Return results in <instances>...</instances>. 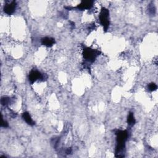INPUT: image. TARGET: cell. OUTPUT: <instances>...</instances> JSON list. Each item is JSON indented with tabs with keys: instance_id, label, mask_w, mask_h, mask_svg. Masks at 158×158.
I'll return each instance as SVG.
<instances>
[{
	"instance_id": "6da1fadb",
	"label": "cell",
	"mask_w": 158,
	"mask_h": 158,
	"mask_svg": "<svg viewBox=\"0 0 158 158\" xmlns=\"http://www.w3.org/2000/svg\"><path fill=\"white\" fill-rule=\"evenodd\" d=\"M117 146L115 148V156L124 157L125 148V142L129 137V133L127 130H117L116 133Z\"/></svg>"
},
{
	"instance_id": "7a4b0ae2",
	"label": "cell",
	"mask_w": 158,
	"mask_h": 158,
	"mask_svg": "<svg viewBox=\"0 0 158 158\" xmlns=\"http://www.w3.org/2000/svg\"><path fill=\"white\" fill-rule=\"evenodd\" d=\"M99 21L103 25L105 31L106 32L109 26V12L107 9L103 7L99 14Z\"/></svg>"
},
{
	"instance_id": "3957f363",
	"label": "cell",
	"mask_w": 158,
	"mask_h": 158,
	"mask_svg": "<svg viewBox=\"0 0 158 158\" xmlns=\"http://www.w3.org/2000/svg\"><path fill=\"white\" fill-rule=\"evenodd\" d=\"M99 54L100 51L90 48H84L83 51V55L84 58L87 61H88V62L91 63L94 62L96 57L99 55Z\"/></svg>"
},
{
	"instance_id": "277c9868",
	"label": "cell",
	"mask_w": 158,
	"mask_h": 158,
	"mask_svg": "<svg viewBox=\"0 0 158 158\" xmlns=\"http://www.w3.org/2000/svg\"><path fill=\"white\" fill-rule=\"evenodd\" d=\"M44 78H45V75L41 74V73L40 72H38V71H35V70H33L30 72L29 76V81L32 83L36 82V81L38 80L43 79Z\"/></svg>"
},
{
	"instance_id": "5b68a950",
	"label": "cell",
	"mask_w": 158,
	"mask_h": 158,
	"mask_svg": "<svg viewBox=\"0 0 158 158\" xmlns=\"http://www.w3.org/2000/svg\"><path fill=\"white\" fill-rule=\"evenodd\" d=\"M16 8V1H11L6 4L4 7V11L7 15L13 14Z\"/></svg>"
},
{
	"instance_id": "8992f818",
	"label": "cell",
	"mask_w": 158,
	"mask_h": 158,
	"mask_svg": "<svg viewBox=\"0 0 158 158\" xmlns=\"http://www.w3.org/2000/svg\"><path fill=\"white\" fill-rule=\"evenodd\" d=\"M93 1H83L80 5L77 6V8L80 10L90 9L93 6Z\"/></svg>"
},
{
	"instance_id": "52a82bcc",
	"label": "cell",
	"mask_w": 158,
	"mask_h": 158,
	"mask_svg": "<svg viewBox=\"0 0 158 158\" xmlns=\"http://www.w3.org/2000/svg\"><path fill=\"white\" fill-rule=\"evenodd\" d=\"M41 43L46 47H51L55 43V40L51 37H45L42 38Z\"/></svg>"
},
{
	"instance_id": "ba28073f",
	"label": "cell",
	"mask_w": 158,
	"mask_h": 158,
	"mask_svg": "<svg viewBox=\"0 0 158 158\" xmlns=\"http://www.w3.org/2000/svg\"><path fill=\"white\" fill-rule=\"evenodd\" d=\"M22 118L24 119V120L26 122L27 124H28L29 125H33L35 124V122L32 120V119L29 113H27V112H25V113H23Z\"/></svg>"
},
{
	"instance_id": "9c48e42d",
	"label": "cell",
	"mask_w": 158,
	"mask_h": 158,
	"mask_svg": "<svg viewBox=\"0 0 158 158\" xmlns=\"http://www.w3.org/2000/svg\"><path fill=\"white\" fill-rule=\"evenodd\" d=\"M135 119L134 117L133 113H130L128 116V119H127V122H128V124L130 126H133L135 124Z\"/></svg>"
},
{
	"instance_id": "30bf717a",
	"label": "cell",
	"mask_w": 158,
	"mask_h": 158,
	"mask_svg": "<svg viewBox=\"0 0 158 158\" xmlns=\"http://www.w3.org/2000/svg\"><path fill=\"white\" fill-rule=\"evenodd\" d=\"M10 101H11V99L9 98L3 97L1 98V105L3 106H6L8 105V104L10 103Z\"/></svg>"
},
{
	"instance_id": "8fae6325",
	"label": "cell",
	"mask_w": 158,
	"mask_h": 158,
	"mask_svg": "<svg viewBox=\"0 0 158 158\" xmlns=\"http://www.w3.org/2000/svg\"><path fill=\"white\" fill-rule=\"evenodd\" d=\"M148 89L150 91H153L157 89V85L154 83H149L148 85Z\"/></svg>"
},
{
	"instance_id": "7c38bea8",
	"label": "cell",
	"mask_w": 158,
	"mask_h": 158,
	"mask_svg": "<svg viewBox=\"0 0 158 158\" xmlns=\"http://www.w3.org/2000/svg\"><path fill=\"white\" fill-rule=\"evenodd\" d=\"M148 13L150 15H155L156 13V9L154 6H151L148 7Z\"/></svg>"
},
{
	"instance_id": "4fadbf2b",
	"label": "cell",
	"mask_w": 158,
	"mask_h": 158,
	"mask_svg": "<svg viewBox=\"0 0 158 158\" xmlns=\"http://www.w3.org/2000/svg\"><path fill=\"white\" fill-rule=\"evenodd\" d=\"M1 127H8V124H7V122L6 121H2V124H1Z\"/></svg>"
},
{
	"instance_id": "5bb4252c",
	"label": "cell",
	"mask_w": 158,
	"mask_h": 158,
	"mask_svg": "<svg viewBox=\"0 0 158 158\" xmlns=\"http://www.w3.org/2000/svg\"><path fill=\"white\" fill-rule=\"evenodd\" d=\"M71 151H72L71 149V148H69V149H67L66 150V151H65V153H66V154H70L71 153Z\"/></svg>"
}]
</instances>
